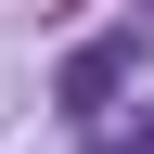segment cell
Instances as JSON below:
<instances>
[{
  "instance_id": "1",
  "label": "cell",
  "mask_w": 154,
  "mask_h": 154,
  "mask_svg": "<svg viewBox=\"0 0 154 154\" xmlns=\"http://www.w3.org/2000/svg\"><path fill=\"white\" fill-rule=\"evenodd\" d=\"M116 77H128V38H90V51H64V116H103Z\"/></svg>"
}]
</instances>
